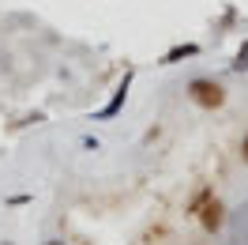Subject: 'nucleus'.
<instances>
[{"label": "nucleus", "instance_id": "1", "mask_svg": "<svg viewBox=\"0 0 248 245\" xmlns=\"http://www.w3.org/2000/svg\"><path fill=\"white\" fill-rule=\"evenodd\" d=\"M185 94H188L192 106L207 109V113H215V109L226 106V83L215 79V76H192L185 83Z\"/></svg>", "mask_w": 248, "mask_h": 245}, {"label": "nucleus", "instance_id": "2", "mask_svg": "<svg viewBox=\"0 0 248 245\" xmlns=\"http://www.w3.org/2000/svg\"><path fill=\"white\" fill-rule=\"evenodd\" d=\"M196 219H200V227L207 230V234H218V230L226 227V204H222L218 196H211L207 204H203V211L196 215Z\"/></svg>", "mask_w": 248, "mask_h": 245}, {"label": "nucleus", "instance_id": "3", "mask_svg": "<svg viewBox=\"0 0 248 245\" xmlns=\"http://www.w3.org/2000/svg\"><path fill=\"white\" fill-rule=\"evenodd\" d=\"M128 87H132V72H124L121 87L113 91V98H109L106 106H102V109H98V113H94V121H113V117H117V113H121V109H124V102H128Z\"/></svg>", "mask_w": 248, "mask_h": 245}, {"label": "nucleus", "instance_id": "4", "mask_svg": "<svg viewBox=\"0 0 248 245\" xmlns=\"http://www.w3.org/2000/svg\"><path fill=\"white\" fill-rule=\"evenodd\" d=\"M203 46L200 42H185V46H173L170 53H162V64H177V61H185V57H200Z\"/></svg>", "mask_w": 248, "mask_h": 245}, {"label": "nucleus", "instance_id": "5", "mask_svg": "<svg viewBox=\"0 0 248 245\" xmlns=\"http://www.w3.org/2000/svg\"><path fill=\"white\" fill-rule=\"evenodd\" d=\"M211 196H215V189H211V185H203V189H196V192H192V200L185 204V215H192V219H196V215L203 211V204H207Z\"/></svg>", "mask_w": 248, "mask_h": 245}, {"label": "nucleus", "instance_id": "6", "mask_svg": "<svg viewBox=\"0 0 248 245\" xmlns=\"http://www.w3.org/2000/svg\"><path fill=\"white\" fill-rule=\"evenodd\" d=\"M230 68L233 72H248V42H241V49H237V57H233Z\"/></svg>", "mask_w": 248, "mask_h": 245}, {"label": "nucleus", "instance_id": "7", "mask_svg": "<svg viewBox=\"0 0 248 245\" xmlns=\"http://www.w3.org/2000/svg\"><path fill=\"white\" fill-rule=\"evenodd\" d=\"M241 162L248 166V132H245V140H241Z\"/></svg>", "mask_w": 248, "mask_h": 245}, {"label": "nucleus", "instance_id": "8", "mask_svg": "<svg viewBox=\"0 0 248 245\" xmlns=\"http://www.w3.org/2000/svg\"><path fill=\"white\" fill-rule=\"evenodd\" d=\"M42 245H68V242H64V238H46Z\"/></svg>", "mask_w": 248, "mask_h": 245}, {"label": "nucleus", "instance_id": "9", "mask_svg": "<svg viewBox=\"0 0 248 245\" xmlns=\"http://www.w3.org/2000/svg\"><path fill=\"white\" fill-rule=\"evenodd\" d=\"M0 245H16V242H0Z\"/></svg>", "mask_w": 248, "mask_h": 245}]
</instances>
